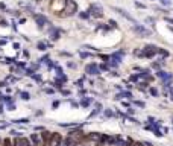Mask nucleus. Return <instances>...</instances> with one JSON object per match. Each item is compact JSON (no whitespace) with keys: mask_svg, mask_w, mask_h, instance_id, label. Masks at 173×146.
<instances>
[{"mask_svg":"<svg viewBox=\"0 0 173 146\" xmlns=\"http://www.w3.org/2000/svg\"><path fill=\"white\" fill-rule=\"evenodd\" d=\"M132 31H134L135 34H138L140 36H150V35H152V31H150V29H147L146 26L138 24V23L132 26Z\"/></svg>","mask_w":173,"mask_h":146,"instance_id":"1","label":"nucleus"},{"mask_svg":"<svg viewBox=\"0 0 173 146\" xmlns=\"http://www.w3.org/2000/svg\"><path fill=\"white\" fill-rule=\"evenodd\" d=\"M112 9L118 14V15H122V17H125L127 21H131V23H134V24H137V20L134 17H131L129 14H127V11H125V9H122V8H117V6H112Z\"/></svg>","mask_w":173,"mask_h":146,"instance_id":"2","label":"nucleus"},{"mask_svg":"<svg viewBox=\"0 0 173 146\" xmlns=\"http://www.w3.org/2000/svg\"><path fill=\"white\" fill-rule=\"evenodd\" d=\"M88 11H90V14L91 15H93V17H103V9H102V6H99V5H91L90 6V9H88Z\"/></svg>","mask_w":173,"mask_h":146,"instance_id":"3","label":"nucleus"},{"mask_svg":"<svg viewBox=\"0 0 173 146\" xmlns=\"http://www.w3.org/2000/svg\"><path fill=\"white\" fill-rule=\"evenodd\" d=\"M65 5H67L65 11L68 12L67 15H71V14H75L78 11V5H76V2H73V0H65Z\"/></svg>","mask_w":173,"mask_h":146,"instance_id":"4","label":"nucleus"},{"mask_svg":"<svg viewBox=\"0 0 173 146\" xmlns=\"http://www.w3.org/2000/svg\"><path fill=\"white\" fill-rule=\"evenodd\" d=\"M85 72L90 73V75H99V73H100V67L97 66V64L91 62V64H88V66L85 67Z\"/></svg>","mask_w":173,"mask_h":146,"instance_id":"5","label":"nucleus"},{"mask_svg":"<svg viewBox=\"0 0 173 146\" xmlns=\"http://www.w3.org/2000/svg\"><path fill=\"white\" fill-rule=\"evenodd\" d=\"M157 76H158V78H161L164 82H169L170 79H173V76L170 75V73L164 72V70H158V72H157Z\"/></svg>","mask_w":173,"mask_h":146,"instance_id":"6","label":"nucleus"},{"mask_svg":"<svg viewBox=\"0 0 173 146\" xmlns=\"http://www.w3.org/2000/svg\"><path fill=\"white\" fill-rule=\"evenodd\" d=\"M59 146H76V142H75V139H73L71 135H68V137H65V139L61 140Z\"/></svg>","mask_w":173,"mask_h":146,"instance_id":"7","label":"nucleus"},{"mask_svg":"<svg viewBox=\"0 0 173 146\" xmlns=\"http://www.w3.org/2000/svg\"><path fill=\"white\" fill-rule=\"evenodd\" d=\"M35 21H36V26H38L40 29H43L44 24H47V20H46L43 15H36V14H35Z\"/></svg>","mask_w":173,"mask_h":146,"instance_id":"8","label":"nucleus"},{"mask_svg":"<svg viewBox=\"0 0 173 146\" xmlns=\"http://www.w3.org/2000/svg\"><path fill=\"white\" fill-rule=\"evenodd\" d=\"M15 146H31V142L29 139H26V137H20V139H15Z\"/></svg>","mask_w":173,"mask_h":146,"instance_id":"9","label":"nucleus"},{"mask_svg":"<svg viewBox=\"0 0 173 146\" xmlns=\"http://www.w3.org/2000/svg\"><path fill=\"white\" fill-rule=\"evenodd\" d=\"M122 57H125V50H118V52L112 53L111 55V59H114L117 64H120L122 62Z\"/></svg>","mask_w":173,"mask_h":146,"instance_id":"10","label":"nucleus"},{"mask_svg":"<svg viewBox=\"0 0 173 146\" xmlns=\"http://www.w3.org/2000/svg\"><path fill=\"white\" fill-rule=\"evenodd\" d=\"M31 140H32L35 145H41V143H43L41 135H38V134H32V135H31Z\"/></svg>","mask_w":173,"mask_h":146,"instance_id":"11","label":"nucleus"},{"mask_svg":"<svg viewBox=\"0 0 173 146\" xmlns=\"http://www.w3.org/2000/svg\"><path fill=\"white\" fill-rule=\"evenodd\" d=\"M36 47H38V50H46V49L49 47V44L44 43V41H40L38 44H36Z\"/></svg>","mask_w":173,"mask_h":146,"instance_id":"12","label":"nucleus"},{"mask_svg":"<svg viewBox=\"0 0 173 146\" xmlns=\"http://www.w3.org/2000/svg\"><path fill=\"white\" fill-rule=\"evenodd\" d=\"M122 97H132V94L129 91H122L120 94H117V99H122Z\"/></svg>","mask_w":173,"mask_h":146,"instance_id":"13","label":"nucleus"},{"mask_svg":"<svg viewBox=\"0 0 173 146\" xmlns=\"http://www.w3.org/2000/svg\"><path fill=\"white\" fill-rule=\"evenodd\" d=\"M90 15H91L90 11H82V12L79 14V17L82 18V20H87V18H90Z\"/></svg>","mask_w":173,"mask_h":146,"instance_id":"14","label":"nucleus"},{"mask_svg":"<svg viewBox=\"0 0 173 146\" xmlns=\"http://www.w3.org/2000/svg\"><path fill=\"white\" fill-rule=\"evenodd\" d=\"M50 36H52V40H58V38H59V31H58V29H53Z\"/></svg>","mask_w":173,"mask_h":146,"instance_id":"15","label":"nucleus"},{"mask_svg":"<svg viewBox=\"0 0 173 146\" xmlns=\"http://www.w3.org/2000/svg\"><path fill=\"white\" fill-rule=\"evenodd\" d=\"M20 96H21V99H23V100H29V99H31V94L27 93V91H21Z\"/></svg>","mask_w":173,"mask_h":146,"instance_id":"16","label":"nucleus"},{"mask_svg":"<svg viewBox=\"0 0 173 146\" xmlns=\"http://www.w3.org/2000/svg\"><path fill=\"white\" fill-rule=\"evenodd\" d=\"M90 104H91V99H82L80 100V105L82 107H88Z\"/></svg>","mask_w":173,"mask_h":146,"instance_id":"17","label":"nucleus"},{"mask_svg":"<svg viewBox=\"0 0 173 146\" xmlns=\"http://www.w3.org/2000/svg\"><path fill=\"white\" fill-rule=\"evenodd\" d=\"M159 3L164 6H172V0H159Z\"/></svg>","mask_w":173,"mask_h":146,"instance_id":"18","label":"nucleus"},{"mask_svg":"<svg viewBox=\"0 0 173 146\" xmlns=\"http://www.w3.org/2000/svg\"><path fill=\"white\" fill-rule=\"evenodd\" d=\"M158 53L162 55V57H169V52H167V50H164V49H158Z\"/></svg>","mask_w":173,"mask_h":146,"instance_id":"19","label":"nucleus"},{"mask_svg":"<svg viewBox=\"0 0 173 146\" xmlns=\"http://www.w3.org/2000/svg\"><path fill=\"white\" fill-rule=\"evenodd\" d=\"M140 78H141V75H132V76H131V81H132V82H137Z\"/></svg>","mask_w":173,"mask_h":146,"instance_id":"20","label":"nucleus"},{"mask_svg":"<svg viewBox=\"0 0 173 146\" xmlns=\"http://www.w3.org/2000/svg\"><path fill=\"white\" fill-rule=\"evenodd\" d=\"M90 57H91V55H90L88 52H80V58L85 59V58H90Z\"/></svg>","mask_w":173,"mask_h":146,"instance_id":"21","label":"nucleus"},{"mask_svg":"<svg viewBox=\"0 0 173 146\" xmlns=\"http://www.w3.org/2000/svg\"><path fill=\"white\" fill-rule=\"evenodd\" d=\"M29 122V119H18V120H15V123H27Z\"/></svg>","mask_w":173,"mask_h":146,"instance_id":"22","label":"nucleus"},{"mask_svg":"<svg viewBox=\"0 0 173 146\" xmlns=\"http://www.w3.org/2000/svg\"><path fill=\"white\" fill-rule=\"evenodd\" d=\"M149 91H150L152 96H158V90H157V88H150Z\"/></svg>","mask_w":173,"mask_h":146,"instance_id":"23","label":"nucleus"},{"mask_svg":"<svg viewBox=\"0 0 173 146\" xmlns=\"http://www.w3.org/2000/svg\"><path fill=\"white\" fill-rule=\"evenodd\" d=\"M135 6H137V8H140V9H144V8H146V6H144L143 3H140V2H135Z\"/></svg>","mask_w":173,"mask_h":146,"instance_id":"24","label":"nucleus"},{"mask_svg":"<svg viewBox=\"0 0 173 146\" xmlns=\"http://www.w3.org/2000/svg\"><path fill=\"white\" fill-rule=\"evenodd\" d=\"M135 105H137V107H141V108H143V107H144V102H141V100H135Z\"/></svg>","mask_w":173,"mask_h":146,"instance_id":"25","label":"nucleus"},{"mask_svg":"<svg viewBox=\"0 0 173 146\" xmlns=\"http://www.w3.org/2000/svg\"><path fill=\"white\" fill-rule=\"evenodd\" d=\"M32 78H33L35 81H38V82L41 81V76H40V75H35V73H33V75H32Z\"/></svg>","mask_w":173,"mask_h":146,"instance_id":"26","label":"nucleus"},{"mask_svg":"<svg viewBox=\"0 0 173 146\" xmlns=\"http://www.w3.org/2000/svg\"><path fill=\"white\" fill-rule=\"evenodd\" d=\"M105 114H106V117H112V116H114V113L109 111V110H108V111H105Z\"/></svg>","mask_w":173,"mask_h":146,"instance_id":"27","label":"nucleus"},{"mask_svg":"<svg viewBox=\"0 0 173 146\" xmlns=\"http://www.w3.org/2000/svg\"><path fill=\"white\" fill-rule=\"evenodd\" d=\"M146 23H150V26H153V18H146Z\"/></svg>","mask_w":173,"mask_h":146,"instance_id":"28","label":"nucleus"},{"mask_svg":"<svg viewBox=\"0 0 173 146\" xmlns=\"http://www.w3.org/2000/svg\"><path fill=\"white\" fill-rule=\"evenodd\" d=\"M68 67H70V69H76V64L70 61V62H68Z\"/></svg>","mask_w":173,"mask_h":146,"instance_id":"29","label":"nucleus"},{"mask_svg":"<svg viewBox=\"0 0 173 146\" xmlns=\"http://www.w3.org/2000/svg\"><path fill=\"white\" fill-rule=\"evenodd\" d=\"M109 26H112V27H117V23L114 20H109Z\"/></svg>","mask_w":173,"mask_h":146,"instance_id":"30","label":"nucleus"},{"mask_svg":"<svg viewBox=\"0 0 173 146\" xmlns=\"http://www.w3.org/2000/svg\"><path fill=\"white\" fill-rule=\"evenodd\" d=\"M164 20H166L167 23H172V24H173V18H170V17H166V18H164Z\"/></svg>","mask_w":173,"mask_h":146,"instance_id":"31","label":"nucleus"},{"mask_svg":"<svg viewBox=\"0 0 173 146\" xmlns=\"http://www.w3.org/2000/svg\"><path fill=\"white\" fill-rule=\"evenodd\" d=\"M23 57H24V58H29V52H27V50H23Z\"/></svg>","mask_w":173,"mask_h":146,"instance_id":"32","label":"nucleus"},{"mask_svg":"<svg viewBox=\"0 0 173 146\" xmlns=\"http://www.w3.org/2000/svg\"><path fill=\"white\" fill-rule=\"evenodd\" d=\"M0 26H3V27L8 26V24H6V20H0Z\"/></svg>","mask_w":173,"mask_h":146,"instance_id":"33","label":"nucleus"},{"mask_svg":"<svg viewBox=\"0 0 173 146\" xmlns=\"http://www.w3.org/2000/svg\"><path fill=\"white\" fill-rule=\"evenodd\" d=\"M46 93H49V94H52V93H53V90H52V88H46Z\"/></svg>","mask_w":173,"mask_h":146,"instance_id":"34","label":"nucleus"},{"mask_svg":"<svg viewBox=\"0 0 173 146\" xmlns=\"http://www.w3.org/2000/svg\"><path fill=\"white\" fill-rule=\"evenodd\" d=\"M169 91H170V97H173V87H170V90H169Z\"/></svg>","mask_w":173,"mask_h":146,"instance_id":"35","label":"nucleus"},{"mask_svg":"<svg viewBox=\"0 0 173 146\" xmlns=\"http://www.w3.org/2000/svg\"><path fill=\"white\" fill-rule=\"evenodd\" d=\"M8 126V123H0V128H6Z\"/></svg>","mask_w":173,"mask_h":146,"instance_id":"36","label":"nucleus"},{"mask_svg":"<svg viewBox=\"0 0 173 146\" xmlns=\"http://www.w3.org/2000/svg\"><path fill=\"white\" fill-rule=\"evenodd\" d=\"M0 87H6V82H0Z\"/></svg>","mask_w":173,"mask_h":146,"instance_id":"37","label":"nucleus"},{"mask_svg":"<svg viewBox=\"0 0 173 146\" xmlns=\"http://www.w3.org/2000/svg\"><path fill=\"white\" fill-rule=\"evenodd\" d=\"M5 43H6V41H5V40H0V44H2V46H3V44H5Z\"/></svg>","mask_w":173,"mask_h":146,"instance_id":"38","label":"nucleus"},{"mask_svg":"<svg viewBox=\"0 0 173 146\" xmlns=\"http://www.w3.org/2000/svg\"><path fill=\"white\" fill-rule=\"evenodd\" d=\"M76 146H80V145H76Z\"/></svg>","mask_w":173,"mask_h":146,"instance_id":"39","label":"nucleus"}]
</instances>
